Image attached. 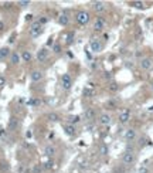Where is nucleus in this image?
I'll return each mask as SVG.
<instances>
[{
	"instance_id": "f257e3e1",
	"label": "nucleus",
	"mask_w": 153,
	"mask_h": 173,
	"mask_svg": "<svg viewBox=\"0 0 153 173\" xmlns=\"http://www.w3.org/2000/svg\"><path fill=\"white\" fill-rule=\"evenodd\" d=\"M90 20H91V16H90V13H88L87 10L76 11V14H75L76 24H80V26H85V24L90 23Z\"/></svg>"
},
{
	"instance_id": "f03ea898",
	"label": "nucleus",
	"mask_w": 153,
	"mask_h": 173,
	"mask_svg": "<svg viewBox=\"0 0 153 173\" xmlns=\"http://www.w3.org/2000/svg\"><path fill=\"white\" fill-rule=\"evenodd\" d=\"M44 31V26H41L38 21H34V23H31V27L30 30H28V33H30L31 38H37L38 36H41Z\"/></svg>"
},
{
	"instance_id": "7ed1b4c3",
	"label": "nucleus",
	"mask_w": 153,
	"mask_h": 173,
	"mask_svg": "<svg viewBox=\"0 0 153 173\" xmlns=\"http://www.w3.org/2000/svg\"><path fill=\"white\" fill-rule=\"evenodd\" d=\"M122 163L125 165V166H130V165H133L135 163V160H136V157H135V153L133 152H125L122 155Z\"/></svg>"
},
{
	"instance_id": "20e7f679",
	"label": "nucleus",
	"mask_w": 153,
	"mask_h": 173,
	"mask_svg": "<svg viewBox=\"0 0 153 173\" xmlns=\"http://www.w3.org/2000/svg\"><path fill=\"white\" fill-rule=\"evenodd\" d=\"M61 85H63V88L65 91H70L71 86H72V78H71L70 74H63L61 75Z\"/></svg>"
},
{
	"instance_id": "39448f33",
	"label": "nucleus",
	"mask_w": 153,
	"mask_h": 173,
	"mask_svg": "<svg viewBox=\"0 0 153 173\" xmlns=\"http://www.w3.org/2000/svg\"><path fill=\"white\" fill-rule=\"evenodd\" d=\"M37 61L38 63H46L47 60H48V57H50V51H48V48H40V50L37 51Z\"/></svg>"
},
{
	"instance_id": "423d86ee",
	"label": "nucleus",
	"mask_w": 153,
	"mask_h": 173,
	"mask_svg": "<svg viewBox=\"0 0 153 173\" xmlns=\"http://www.w3.org/2000/svg\"><path fill=\"white\" fill-rule=\"evenodd\" d=\"M111 122H112V118L107 112L101 113L99 117H98V123H99L101 126H108V125H111Z\"/></svg>"
},
{
	"instance_id": "0eeeda50",
	"label": "nucleus",
	"mask_w": 153,
	"mask_h": 173,
	"mask_svg": "<svg viewBox=\"0 0 153 173\" xmlns=\"http://www.w3.org/2000/svg\"><path fill=\"white\" fill-rule=\"evenodd\" d=\"M90 48L92 53H101L102 51V43L99 41V38H92L90 43Z\"/></svg>"
},
{
	"instance_id": "6e6552de",
	"label": "nucleus",
	"mask_w": 153,
	"mask_h": 173,
	"mask_svg": "<svg viewBox=\"0 0 153 173\" xmlns=\"http://www.w3.org/2000/svg\"><path fill=\"white\" fill-rule=\"evenodd\" d=\"M136 136H138L136 129H133V128L126 129L125 133H123V138H125V140H128V142H133V140L136 139Z\"/></svg>"
},
{
	"instance_id": "1a4fd4ad",
	"label": "nucleus",
	"mask_w": 153,
	"mask_h": 173,
	"mask_svg": "<svg viewBox=\"0 0 153 173\" xmlns=\"http://www.w3.org/2000/svg\"><path fill=\"white\" fill-rule=\"evenodd\" d=\"M139 65H140V68H142V70L149 71V70H152V67H153V61L150 60L149 57H145V58H142V60H140Z\"/></svg>"
},
{
	"instance_id": "9d476101",
	"label": "nucleus",
	"mask_w": 153,
	"mask_h": 173,
	"mask_svg": "<svg viewBox=\"0 0 153 173\" xmlns=\"http://www.w3.org/2000/svg\"><path fill=\"white\" fill-rule=\"evenodd\" d=\"M129 121H130V109L126 108V109H123L122 112L119 113V122L122 123V125H125V123H128Z\"/></svg>"
},
{
	"instance_id": "9b49d317",
	"label": "nucleus",
	"mask_w": 153,
	"mask_h": 173,
	"mask_svg": "<svg viewBox=\"0 0 153 173\" xmlns=\"http://www.w3.org/2000/svg\"><path fill=\"white\" fill-rule=\"evenodd\" d=\"M63 129L68 136H75L76 135V126H74V125H71V123H68V122H65L63 125Z\"/></svg>"
},
{
	"instance_id": "f8f14e48",
	"label": "nucleus",
	"mask_w": 153,
	"mask_h": 173,
	"mask_svg": "<svg viewBox=\"0 0 153 173\" xmlns=\"http://www.w3.org/2000/svg\"><path fill=\"white\" fill-rule=\"evenodd\" d=\"M44 78V73L41 70H34L31 71L30 74V80L33 81V82H38V81H41Z\"/></svg>"
},
{
	"instance_id": "ddd939ff",
	"label": "nucleus",
	"mask_w": 153,
	"mask_h": 173,
	"mask_svg": "<svg viewBox=\"0 0 153 173\" xmlns=\"http://www.w3.org/2000/svg\"><path fill=\"white\" fill-rule=\"evenodd\" d=\"M105 29V20H103L102 17H98L95 23H94V30L95 31H102Z\"/></svg>"
},
{
	"instance_id": "4468645a",
	"label": "nucleus",
	"mask_w": 153,
	"mask_h": 173,
	"mask_svg": "<svg viewBox=\"0 0 153 173\" xmlns=\"http://www.w3.org/2000/svg\"><path fill=\"white\" fill-rule=\"evenodd\" d=\"M17 126H19V119H17L16 117H11L10 119H9V122H7V129L9 131H16Z\"/></svg>"
},
{
	"instance_id": "2eb2a0df",
	"label": "nucleus",
	"mask_w": 153,
	"mask_h": 173,
	"mask_svg": "<svg viewBox=\"0 0 153 173\" xmlns=\"http://www.w3.org/2000/svg\"><path fill=\"white\" fill-rule=\"evenodd\" d=\"M92 9L97 11V13H102V11H105L107 6H105V3H103V2H94V3H92Z\"/></svg>"
},
{
	"instance_id": "dca6fc26",
	"label": "nucleus",
	"mask_w": 153,
	"mask_h": 173,
	"mask_svg": "<svg viewBox=\"0 0 153 173\" xmlns=\"http://www.w3.org/2000/svg\"><path fill=\"white\" fill-rule=\"evenodd\" d=\"M44 153H46L48 157H53L57 153V148L54 146V145H47V146L44 148Z\"/></svg>"
},
{
	"instance_id": "f3484780",
	"label": "nucleus",
	"mask_w": 153,
	"mask_h": 173,
	"mask_svg": "<svg viewBox=\"0 0 153 173\" xmlns=\"http://www.w3.org/2000/svg\"><path fill=\"white\" fill-rule=\"evenodd\" d=\"M9 55H11L10 48H9V47H0V61L6 60Z\"/></svg>"
},
{
	"instance_id": "a211bd4d",
	"label": "nucleus",
	"mask_w": 153,
	"mask_h": 173,
	"mask_svg": "<svg viewBox=\"0 0 153 173\" xmlns=\"http://www.w3.org/2000/svg\"><path fill=\"white\" fill-rule=\"evenodd\" d=\"M58 23L61 24V26H68L70 24V17H68V14H65V13H61L60 16H58Z\"/></svg>"
},
{
	"instance_id": "6ab92c4d",
	"label": "nucleus",
	"mask_w": 153,
	"mask_h": 173,
	"mask_svg": "<svg viewBox=\"0 0 153 173\" xmlns=\"http://www.w3.org/2000/svg\"><path fill=\"white\" fill-rule=\"evenodd\" d=\"M67 122L75 126L76 123H80V122H81V117H80V115H70V117L67 118Z\"/></svg>"
},
{
	"instance_id": "aec40b11",
	"label": "nucleus",
	"mask_w": 153,
	"mask_h": 173,
	"mask_svg": "<svg viewBox=\"0 0 153 173\" xmlns=\"http://www.w3.org/2000/svg\"><path fill=\"white\" fill-rule=\"evenodd\" d=\"M98 152H99L101 156H107L108 153H109V148H108V145H105V143H101L99 146H98Z\"/></svg>"
},
{
	"instance_id": "412c9836",
	"label": "nucleus",
	"mask_w": 153,
	"mask_h": 173,
	"mask_svg": "<svg viewBox=\"0 0 153 173\" xmlns=\"http://www.w3.org/2000/svg\"><path fill=\"white\" fill-rule=\"evenodd\" d=\"M21 60H23L24 63H30V61L33 60V54L28 50H24L23 53H21Z\"/></svg>"
},
{
	"instance_id": "4be33fe9",
	"label": "nucleus",
	"mask_w": 153,
	"mask_h": 173,
	"mask_svg": "<svg viewBox=\"0 0 153 173\" xmlns=\"http://www.w3.org/2000/svg\"><path fill=\"white\" fill-rule=\"evenodd\" d=\"M20 58H21L20 54L11 53V55H10V64H11V65H17V64L20 63Z\"/></svg>"
},
{
	"instance_id": "5701e85b",
	"label": "nucleus",
	"mask_w": 153,
	"mask_h": 173,
	"mask_svg": "<svg viewBox=\"0 0 153 173\" xmlns=\"http://www.w3.org/2000/svg\"><path fill=\"white\" fill-rule=\"evenodd\" d=\"M84 115H85V118H87L88 121H92V119H95V115H97V113H95V109H94V108H88Z\"/></svg>"
},
{
	"instance_id": "b1692460",
	"label": "nucleus",
	"mask_w": 153,
	"mask_h": 173,
	"mask_svg": "<svg viewBox=\"0 0 153 173\" xmlns=\"http://www.w3.org/2000/svg\"><path fill=\"white\" fill-rule=\"evenodd\" d=\"M47 119L50 121V122H58L61 118H60V115H58L57 112H50L48 115H47Z\"/></svg>"
},
{
	"instance_id": "393cba45",
	"label": "nucleus",
	"mask_w": 153,
	"mask_h": 173,
	"mask_svg": "<svg viewBox=\"0 0 153 173\" xmlns=\"http://www.w3.org/2000/svg\"><path fill=\"white\" fill-rule=\"evenodd\" d=\"M130 4H132L135 9H139V10H145V9H146V4L143 3V2H132Z\"/></svg>"
},
{
	"instance_id": "a878e982",
	"label": "nucleus",
	"mask_w": 153,
	"mask_h": 173,
	"mask_svg": "<svg viewBox=\"0 0 153 173\" xmlns=\"http://www.w3.org/2000/svg\"><path fill=\"white\" fill-rule=\"evenodd\" d=\"M17 4L20 7H23V9H26V7H28L30 6V0H20V2H17Z\"/></svg>"
},
{
	"instance_id": "bb28decb",
	"label": "nucleus",
	"mask_w": 153,
	"mask_h": 173,
	"mask_svg": "<svg viewBox=\"0 0 153 173\" xmlns=\"http://www.w3.org/2000/svg\"><path fill=\"white\" fill-rule=\"evenodd\" d=\"M136 173H149V167H147V166H145V165H142V166H139V167H138Z\"/></svg>"
},
{
	"instance_id": "cd10ccee",
	"label": "nucleus",
	"mask_w": 153,
	"mask_h": 173,
	"mask_svg": "<svg viewBox=\"0 0 153 173\" xmlns=\"http://www.w3.org/2000/svg\"><path fill=\"white\" fill-rule=\"evenodd\" d=\"M53 51L55 54H60L61 53V46H60V43H54L53 44Z\"/></svg>"
},
{
	"instance_id": "c85d7f7f",
	"label": "nucleus",
	"mask_w": 153,
	"mask_h": 173,
	"mask_svg": "<svg viewBox=\"0 0 153 173\" xmlns=\"http://www.w3.org/2000/svg\"><path fill=\"white\" fill-rule=\"evenodd\" d=\"M109 91H111V92H116V91H118V84L116 82L109 84Z\"/></svg>"
},
{
	"instance_id": "c756f323",
	"label": "nucleus",
	"mask_w": 153,
	"mask_h": 173,
	"mask_svg": "<svg viewBox=\"0 0 153 173\" xmlns=\"http://www.w3.org/2000/svg\"><path fill=\"white\" fill-rule=\"evenodd\" d=\"M84 95H85V97H92V95H94V91L90 90V88H85V90H84Z\"/></svg>"
},
{
	"instance_id": "7c9ffc66",
	"label": "nucleus",
	"mask_w": 153,
	"mask_h": 173,
	"mask_svg": "<svg viewBox=\"0 0 153 173\" xmlns=\"http://www.w3.org/2000/svg\"><path fill=\"white\" fill-rule=\"evenodd\" d=\"M28 105H31V107H38V105H40V101L38 100H30L28 101Z\"/></svg>"
},
{
	"instance_id": "2f4dec72",
	"label": "nucleus",
	"mask_w": 153,
	"mask_h": 173,
	"mask_svg": "<svg viewBox=\"0 0 153 173\" xmlns=\"http://www.w3.org/2000/svg\"><path fill=\"white\" fill-rule=\"evenodd\" d=\"M72 38H74V33H68L65 36V40H67V43H68V44L72 43Z\"/></svg>"
},
{
	"instance_id": "473e14b6",
	"label": "nucleus",
	"mask_w": 153,
	"mask_h": 173,
	"mask_svg": "<svg viewBox=\"0 0 153 173\" xmlns=\"http://www.w3.org/2000/svg\"><path fill=\"white\" fill-rule=\"evenodd\" d=\"M37 21H38V23H40L41 26H44V24H46L47 21H48V19H47L46 16H43V17H40V19H38V20H37Z\"/></svg>"
},
{
	"instance_id": "72a5a7b5",
	"label": "nucleus",
	"mask_w": 153,
	"mask_h": 173,
	"mask_svg": "<svg viewBox=\"0 0 153 173\" xmlns=\"http://www.w3.org/2000/svg\"><path fill=\"white\" fill-rule=\"evenodd\" d=\"M108 107H109V109H115L116 108V102L115 101H108Z\"/></svg>"
},
{
	"instance_id": "f704fd0d",
	"label": "nucleus",
	"mask_w": 153,
	"mask_h": 173,
	"mask_svg": "<svg viewBox=\"0 0 153 173\" xmlns=\"http://www.w3.org/2000/svg\"><path fill=\"white\" fill-rule=\"evenodd\" d=\"M4 85H6V77L0 75V88H3Z\"/></svg>"
},
{
	"instance_id": "c9c22d12",
	"label": "nucleus",
	"mask_w": 153,
	"mask_h": 173,
	"mask_svg": "<svg viewBox=\"0 0 153 173\" xmlns=\"http://www.w3.org/2000/svg\"><path fill=\"white\" fill-rule=\"evenodd\" d=\"M3 7L4 9H11V7H13V3H11V2H4Z\"/></svg>"
},
{
	"instance_id": "e433bc0d",
	"label": "nucleus",
	"mask_w": 153,
	"mask_h": 173,
	"mask_svg": "<svg viewBox=\"0 0 153 173\" xmlns=\"http://www.w3.org/2000/svg\"><path fill=\"white\" fill-rule=\"evenodd\" d=\"M53 167V162H47L44 163V169H51Z\"/></svg>"
},
{
	"instance_id": "4c0bfd02",
	"label": "nucleus",
	"mask_w": 153,
	"mask_h": 173,
	"mask_svg": "<svg viewBox=\"0 0 153 173\" xmlns=\"http://www.w3.org/2000/svg\"><path fill=\"white\" fill-rule=\"evenodd\" d=\"M146 143H147V139H146V138H142V139H140V146H145Z\"/></svg>"
},
{
	"instance_id": "58836bf2",
	"label": "nucleus",
	"mask_w": 153,
	"mask_h": 173,
	"mask_svg": "<svg viewBox=\"0 0 153 173\" xmlns=\"http://www.w3.org/2000/svg\"><path fill=\"white\" fill-rule=\"evenodd\" d=\"M4 29H6V26H4V23H3V21H0V31H3Z\"/></svg>"
},
{
	"instance_id": "ea45409f",
	"label": "nucleus",
	"mask_w": 153,
	"mask_h": 173,
	"mask_svg": "<svg viewBox=\"0 0 153 173\" xmlns=\"http://www.w3.org/2000/svg\"><path fill=\"white\" fill-rule=\"evenodd\" d=\"M33 19V14H27L26 16V20H31Z\"/></svg>"
},
{
	"instance_id": "a19ab883",
	"label": "nucleus",
	"mask_w": 153,
	"mask_h": 173,
	"mask_svg": "<svg viewBox=\"0 0 153 173\" xmlns=\"http://www.w3.org/2000/svg\"><path fill=\"white\" fill-rule=\"evenodd\" d=\"M152 90H153V82H152Z\"/></svg>"
}]
</instances>
